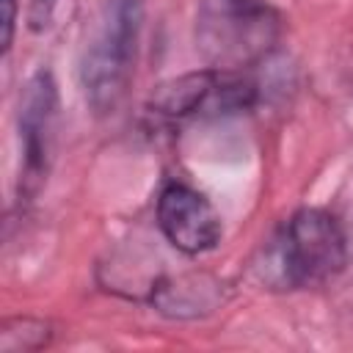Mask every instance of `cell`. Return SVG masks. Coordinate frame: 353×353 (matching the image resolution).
Masks as SVG:
<instances>
[{"label":"cell","instance_id":"cell-2","mask_svg":"<svg viewBox=\"0 0 353 353\" xmlns=\"http://www.w3.org/2000/svg\"><path fill=\"white\" fill-rule=\"evenodd\" d=\"M281 14L268 0H199L196 50L212 69L245 72L281 39Z\"/></svg>","mask_w":353,"mask_h":353},{"label":"cell","instance_id":"cell-4","mask_svg":"<svg viewBox=\"0 0 353 353\" xmlns=\"http://www.w3.org/2000/svg\"><path fill=\"white\" fill-rule=\"evenodd\" d=\"M254 99L256 85L243 72H223L207 66L201 72L179 74L160 83L149 97V113L165 121L212 119L248 110Z\"/></svg>","mask_w":353,"mask_h":353},{"label":"cell","instance_id":"cell-1","mask_svg":"<svg viewBox=\"0 0 353 353\" xmlns=\"http://www.w3.org/2000/svg\"><path fill=\"white\" fill-rule=\"evenodd\" d=\"M347 265V234L336 215L303 207L290 215L265 251V281L279 290H306L331 281Z\"/></svg>","mask_w":353,"mask_h":353},{"label":"cell","instance_id":"cell-8","mask_svg":"<svg viewBox=\"0 0 353 353\" xmlns=\"http://www.w3.org/2000/svg\"><path fill=\"white\" fill-rule=\"evenodd\" d=\"M14 19H17V0H3V50L11 47V39H14Z\"/></svg>","mask_w":353,"mask_h":353},{"label":"cell","instance_id":"cell-5","mask_svg":"<svg viewBox=\"0 0 353 353\" xmlns=\"http://www.w3.org/2000/svg\"><path fill=\"white\" fill-rule=\"evenodd\" d=\"M157 226L163 237L182 254L199 256L221 243L223 223L204 193L185 182H168L157 193Z\"/></svg>","mask_w":353,"mask_h":353},{"label":"cell","instance_id":"cell-7","mask_svg":"<svg viewBox=\"0 0 353 353\" xmlns=\"http://www.w3.org/2000/svg\"><path fill=\"white\" fill-rule=\"evenodd\" d=\"M55 8H58V0H30V30H47L52 17H55Z\"/></svg>","mask_w":353,"mask_h":353},{"label":"cell","instance_id":"cell-6","mask_svg":"<svg viewBox=\"0 0 353 353\" xmlns=\"http://www.w3.org/2000/svg\"><path fill=\"white\" fill-rule=\"evenodd\" d=\"M58 121V91L50 72H36L19 102V143H22V190L33 193L50 168Z\"/></svg>","mask_w":353,"mask_h":353},{"label":"cell","instance_id":"cell-3","mask_svg":"<svg viewBox=\"0 0 353 353\" xmlns=\"http://www.w3.org/2000/svg\"><path fill=\"white\" fill-rule=\"evenodd\" d=\"M143 0H105L80 58V85L94 113L119 108L135 72Z\"/></svg>","mask_w":353,"mask_h":353}]
</instances>
